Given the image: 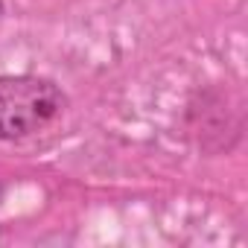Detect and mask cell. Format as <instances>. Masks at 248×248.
<instances>
[{
	"instance_id": "obj_2",
	"label": "cell",
	"mask_w": 248,
	"mask_h": 248,
	"mask_svg": "<svg viewBox=\"0 0 248 248\" xmlns=\"http://www.w3.org/2000/svg\"><path fill=\"white\" fill-rule=\"evenodd\" d=\"M0 21H3V0H0Z\"/></svg>"
},
{
	"instance_id": "obj_1",
	"label": "cell",
	"mask_w": 248,
	"mask_h": 248,
	"mask_svg": "<svg viewBox=\"0 0 248 248\" xmlns=\"http://www.w3.org/2000/svg\"><path fill=\"white\" fill-rule=\"evenodd\" d=\"M64 91L44 76H0V140H24L64 114Z\"/></svg>"
}]
</instances>
